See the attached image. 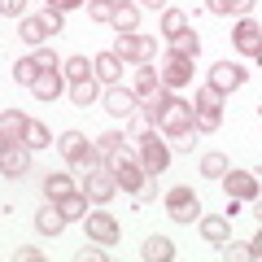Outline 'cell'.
Here are the masks:
<instances>
[{
    "instance_id": "cell-5",
    "label": "cell",
    "mask_w": 262,
    "mask_h": 262,
    "mask_svg": "<svg viewBox=\"0 0 262 262\" xmlns=\"http://www.w3.org/2000/svg\"><path fill=\"white\" fill-rule=\"evenodd\" d=\"M153 48H158V44H153L149 35H136V31H131V35H114V48H110V53H118L122 61H149Z\"/></svg>"
},
{
    "instance_id": "cell-3",
    "label": "cell",
    "mask_w": 262,
    "mask_h": 262,
    "mask_svg": "<svg viewBox=\"0 0 262 262\" xmlns=\"http://www.w3.org/2000/svg\"><path fill=\"white\" fill-rule=\"evenodd\" d=\"M105 166H110L114 175H118V188H122V192H131V196H136L144 184H149V170H144V162H140V158H131L127 149H122V153H114V158L105 162Z\"/></svg>"
},
{
    "instance_id": "cell-29",
    "label": "cell",
    "mask_w": 262,
    "mask_h": 262,
    "mask_svg": "<svg viewBox=\"0 0 262 262\" xmlns=\"http://www.w3.org/2000/svg\"><path fill=\"white\" fill-rule=\"evenodd\" d=\"M149 127H158V122L144 114V105L136 114H131V122H127V140H149Z\"/></svg>"
},
{
    "instance_id": "cell-12",
    "label": "cell",
    "mask_w": 262,
    "mask_h": 262,
    "mask_svg": "<svg viewBox=\"0 0 262 262\" xmlns=\"http://www.w3.org/2000/svg\"><path fill=\"white\" fill-rule=\"evenodd\" d=\"M140 162L149 175H162V170L170 166V149L158 140V136H149V140H140Z\"/></svg>"
},
{
    "instance_id": "cell-23",
    "label": "cell",
    "mask_w": 262,
    "mask_h": 262,
    "mask_svg": "<svg viewBox=\"0 0 262 262\" xmlns=\"http://www.w3.org/2000/svg\"><path fill=\"white\" fill-rule=\"evenodd\" d=\"M206 9L210 13H236V18H249V9H253V0H206Z\"/></svg>"
},
{
    "instance_id": "cell-31",
    "label": "cell",
    "mask_w": 262,
    "mask_h": 262,
    "mask_svg": "<svg viewBox=\"0 0 262 262\" xmlns=\"http://www.w3.org/2000/svg\"><path fill=\"white\" fill-rule=\"evenodd\" d=\"M35 79H39V66H35V57H22V61H13V83L31 88Z\"/></svg>"
},
{
    "instance_id": "cell-9",
    "label": "cell",
    "mask_w": 262,
    "mask_h": 262,
    "mask_svg": "<svg viewBox=\"0 0 262 262\" xmlns=\"http://www.w3.org/2000/svg\"><path fill=\"white\" fill-rule=\"evenodd\" d=\"M245 79H249V70L236 66V61H219L214 70H210V88H219V92H236Z\"/></svg>"
},
{
    "instance_id": "cell-30",
    "label": "cell",
    "mask_w": 262,
    "mask_h": 262,
    "mask_svg": "<svg viewBox=\"0 0 262 262\" xmlns=\"http://www.w3.org/2000/svg\"><path fill=\"white\" fill-rule=\"evenodd\" d=\"M61 75L70 79V83H79V79H92L96 70H92V61H88V57H70V61L61 66Z\"/></svg>"
},
{
    "instance_id": "cell-1",
    "label": "cell",
    "mask_w": 262,
    "mask_h": 262,
    "mask_svg": "<svg viewBox=\"0 0 262 262\" xmlns=\"http://www.w3.org/2000/svg\"><path fill=\"white\" fill-rule=\"evenodd\" d=\"M140 105H144V114H149V118L158 122L166 136H184V131H196V110H192V101H184V96L166 92V88H162L158 96H149V101H140Z\"/></svg>"
},
{
    "instance_id": "cell-34",
    "label": "cell",
    "mask_w": 262,
    "mask_h": 262,
    "mask_svg": "<svg viewBox=\"0 0 262 262\" xmlns=\"http://www.w3.org/2000/svg\"><path fill=\"white\" fill-rule=\"evenodd\" d=\"M22 144H27V149H48V144H53V136H48L44 122L31 118V122H27V140H22Z\"/></svg>"
},
{
    "instance_id": "cell-11",
    "label": "cell",
    "mask_w": 262,
    "mask_h": 262,
    "mask_svg": "<svg viewBox=\"0 0 262 262\" xmlns=\"http://www.w3.org/2000/svg\"><path fill=\"white\" fill-rule=\"evenodd\" d=\"M232 44H236V53H245V57H253L262 48V27L253 18H241L236 22V31H232Z\"/></svg>"
},
{
    "instance_id": "cell-25",
    "label": "cell",
    "mask_w": 262,
    "mask_h": 262,
    "mask_svg": "<svg viewBox=\"0 0 262 262\" xmlns=\"http://www.w3.org/2000/svg\"><path fill=\"white\" fill-rule=\"evenodd\" d=\"M88 201H92L88 192H70V196H61L57 206H61V214H66V219H88Z\"/></svg>"
},
{
    "instance_id": "cell-41",
    "label": "cell",
    "mask_w": 262,
    "mask_h": 262,
    "mask_svg": "<svg viewBox=\"0 0 262 262\" xmlns=\"http://www.w3.org/2000/svg\"><path fill=\"white\" fill-rule=\"evenodd\" d=\"M22 9H27V0H0V13L5 18H22Z\"/></svg>"
},
{
    "instance_id": "cell-28",
    "label": "cell",
    "mask_w": 262,
    "mask_h": 262,
    "mask_svg": "<svg viewBox=\"0 0 262 262\" xmlns=\"http://www.w3.org/2000/svg\"><path fill=\"white\" fill-rule=\"evenodd\" d=\"M70 101H75L79 110H88V105L96 101V75H92V79H79V83H70Z\"/></svg>"
},
{
    "instance_id": "cell-45",
    "label": "cell",
    "mask_w": 262,
    "mask_h": 262,
    "mask_svg": "<svg viewBox=\"0 0 262 262\" xmlns=\"http://www.w3.org/2000/svg\"><path fill=\"white\" fill-rule=\"evenodd\" d=\"M249 249H253V258H262V223H258V236L249 241Z\"/></svg>"
},
{
    "instance_id": "cell-21",
    "label": "cell",
    "mask_w": 262,
    "mask_h": 262,
    "mask_svg": "<svg viewBox=\"0 0 262 262\" xmlns=\"http://www.w3.org/2000/svg\"><path fill=\"white\" fill-rule=\"evenodd\" d=\"M140 258L144 262H170V258H175V241H166V236H149L144 249H140Z\"/></svg>"
},
{
    "instance_id": "cell-2",
    "label": "cell",
    "mask_w": 262,
    "mask_h": 262,
    "mask_svg": "<svg viewBox=\"0 0 262 262\" xmlns=\"http://www.w3.org/2000/svg\"><path fill=\"white\" fill-rule=\"evenodd\" d=\"M57 144H61V158L70 162V166H79L83 175H92V170H101V166H105V153L96 149L92 140H88L83 131H66Z\"/></svg>"
},
{
    "instance_id": "cell-46",
    "label": "cell",
    "mask_w": 262,
    "mask_h": 262,
    "mask_svg": "<svg viewBox=\"0 0 262 262\" xmlns=\"http://www.w3.org/2000/svg\"><path fill=\"white\" fill-rule=\"evenodd\" d=\"M140 5H149V9H162V13H166V0H140Z\"/></svg>"
},
{
    "instance_id": "cell-6",
    "label": "cell",
    "mask_w": 262,
    "mask_h": 262,
    "mask_svg": "<svg viewBox=\"0 0 262 262\" xmlns=\"http://www.w3.org/2000/svg\"><path fill=\"white\" fill-rule=\"evenodd\" d=\"M83 192L92 196L96 206H105V201H110V196L118 192V175H114L110 166H101V170H92V175L83 179Z\"/></svg>"
},
{
    "instance_id": "cell-32",
    "label": "cell",
    "mask_w": 262,
    "mask_h": 262,
    "mask_svg": "<svg viewBox=\"0 0 262 262\" xmlns=\"http://www.w3.org/2000/svg\"><path fill=\"white\" fill-rule=\"evenodd\" d=\"M118 5H122V0H88V18H92V22H114Z\"/></svg>"
},
{
    "instance_id": "cell-35",
    "label": "cell",
    "mask_w": 262,
    "mask_h": 262,
    "mask_svg": "<svg viewBox=\"0 0 262 262\" xmlns=\"http://www.w3.org/2000/svg\"><path fill=\"white\" fill-rule=\"evenodd\" d=\"M179 31H188V13L184 9H166V13H162V35H179Z\"/></svg>"
},
{
    "instance_id": "cell-19",
    "label": "cell",
    "mask_w": 262,
    "mask_h": 262,
    "mask_svg": "<svg viewBox=\"0 0 262 262\" xmlns=\"http://www.w3.org/2000/svg\"><path fill=\"white\" fill-rule=\"evenodd\" d=\"M162 88H166V83H162V75L153 70V66H144V70H136V88H131V92L140 96V101H149V96H158Z\"/></svg>"
},
{
    "instance_id": "cell-22",
    "label": "cell",
    "mask_w": 262,
    "mask_h": 262,
    "mask_svg": "<svg viewBox=\"0 0 262 262\" xmlns=\"http://www.w3.org/2000/svg\"><path fill=\"white\" fill-rule=\"evenodd\" d=\"M114 31H118V35H131V31L140 27V9H136V5H131V0H122L118 5V13H114V22H110Z\"/></svg>"
},
{
    "instance_id": "cell-16",
    "label": "cell",
    "mask_w": 262,
    "mask_h": 262,
    "mask_svg": "<svg viewBox=\"0 0 262 262\" xmlns=\"http://www.w3.org/2000/svg\"><path fill=\"white\" fill-rule=\"evenodd\" d=\"M48 35H57L53 22H48V13H39V18H22V39H27L31 48H44Z\"/></svg>"
},
{
    "instance_id": "cell-10",
    "label": "cell",
    "mask_w": 262,
    "mask_h": 262,
    "mask_svg": "<svg viewBox=\"0 0 262 262\" xmlns=\"http://www.w3.org/2000/svg\"><path fill=\"white\" fill-rule=\"evenodd\" d=\"M27 170H31L27 144H9V149H0V175H5V179H22Z\"/></svg>"
},
{
    "instance_id": "cell-39",
    "label": "cell",
    "mask_w": 262,
    "mask_h": 262,
    "mask_svg": "<svg viewBox=\"0 0 262 262\" xmlns=\"http://www.w3.org/2000/svg\"><path fill=\"white\" fill-rule=\"evenodd\" d=\"M31 57H35V66H39V70H61V57H57L53 48H35Z\"/></svg>"
},
{
    "instance_id": "cell-38",
    "label": "cell",
    "mask_w": 262,
    "mask_h": 262,
    "mask_svg": "<svg viewBox=\"0 0 262 262\" xmlns=\"http://www.w3.org/2000/svg\"><path fill=\"white\" fill-rule=\"evenodd\" d=\"M96 149L105 153V162H110L114 153H122V131H105V136H96Z\"/></svg>"
},
{
    "instance_id": "cell-44",
    "label": "cell",
    "mask_w": 262,
    "mask_h": 262,
    "mask_svg": "<svg viewBox=\"0 0 262 262\" xmlns=\"http://www.w3.org/2000/svg\"><path fill=\"white\" fill-rule=\"evenodd\" d=\"M79 5H88V0H48V9H79Z\"/></svg>"
},
{
    "instance_id": "cell-48",
    "label": "cell",
    "mask_w": 262,
    "mask_h": 262,
    "mask_svg": "<svg viewBox=\"0 0 262 262\" xmlns=\"http://www.w3.org/2000/svg\"><path fill=\"white\" fill-rule=\"evenodd\" d=\"M253 61H258V66H262V48H258V53H253Z\"/></svg>"
},
{
    "instance_id": "cell-27",
    "label": "cell",
    "mask_w": 262,
    "mask_h": 262,
    "mask_svg": "<svg viewBox=\"0 0 262 262\" xmlns=\"http://www.w3.org/2000/svg\"><path fill=\"white\" fill-rule=\"evenodd\" d=\"M70 192H75V179L70 175H48L44 179V196L48 201H61V196H70Z\"/></svg>"
},
{
    "instance_id": "cell-15",
    "label": "cell",
    "mask_w": 262,
    "mask_h": 262,
    "mask_svg": "<svg viewBox=\"0 0 262 262\" xmlns=\"http://www.w3.org/2000/svg\"><path fill=\"white\" fill-rule=\"evenodd\" d=\"M105 110H110L114 118H131V114L140 110V96H136V92H127V88H118V83H114L110 92H105Z\"/></svg>"
},
{
    "instance_id": "cell-24",
    "label": "cell",
    "mask_w": 262,
    "mask_h": 262,
    "mask_svg": "<svg viewBox=\"0 0 262 262\" xmlns=\"http://www.w3.org/2000/svg\"><path fill=\"white\" fill-rule=\"evenodd\" d=\"M201 236H206L210 245H223L227 241V219L223 214H206L201 219Z\"/></svg>"
},
{
    "instance_id": "cell-49",
    "label": "cell",
    "mask_w": 262,
    "mask_h": 262,
    "mask_svg": "<svg viewBox=\"0 0 262 262\" xmlns=\"http://www.w3.org/2000/svg\"><path fill=\"white\" fill-rule=\"evenodd\" d=\"M258 184H262V179H258Z\"/></svg>"
},
{
    "instance_id": "cell-4",
    "label": "cell",
    "mask_w": 262,
    "mask_h": 262,
    "mask_svg": "<svg viewBox=\"0 0 262 262\" xmlns=\"http://www.w3.org/2000/svg\"><path fill=\"white\" fill-rule=\"evenodd\" d=\"M166 214L175 219V223H192V219L201 214V201H196V192H192V188H184V184L170 188V192H166Z\"/></svg>"
},
{
    "instance_id": "cell-7",
    "label": "cell",
    "mask_w": 262,
    "mask_h": 262,
    "mask_svg": "<svg viewBox=\"0 0 262 262\" xmlns=\"http://www.w3.org/2000/svg\"><path fill=\"white\" fill-rule=\"evenodd\" d=\"M162 83L166 88H184L188 79H192V57H179V53H166L162 57Z\"/></svg>"
},
{
    "instance_id": "cell-13",
    "label": "cell",
    "mask_w": 262,
    "mask_h": 262,
    "mask_svg": "<svg viewBox=\"0 0 262 262\" xmlns=\"http://www.w3.org/2000/svg\"><path fill=\"white\" fill-rule=\"evenodd\" d=\"M27 122H31V118H22L18 110H5V114H0V149L27 140Z\"/></svg>"
},
{
    "instance_id": "cell-40",
    "label": "cell",
    "mask_w": 262,
    "mask_h": 262,
    "mask_svg": "<svg viewBox=\"0 0 262 262\" xmlns=\"http://www.w3.org/2000/svg\"><path fill=\"white\" fill-rule=\"evenodd\" d=\"M75 258H79V262H105V245H101V241H92V245H83Z\"/></svg>"
},
{
    "instance_id": "cell-14",
    "label": "cell",
    "mask_w": 262,
    "mask_h": 262,
    "mask_svg": "<svg viewBox=\"0 0 262 262\" xmlns=\"http://www.w3.org/2000/svg\"><path fill=\"white\" fill-rule=\"evenodd\" d=\"M118 223H114V214H105V210H96V214H88V241H101V245H118Z\"/></svg>"
},
{
    "instance_id": "cell-20",
    "label": "cell",
    "mask_w": 262,
    "mask_h": 262,
    "mask_svg": "<svg viewBox=\"0 0 262 262\" xmlns=\"http://www.w3.org/2000/svg\"><path fill=\"white\" fill-rule=\"evenodd\" d=\"M118 66H122V57H118V53H101V57L92 61V70H96V79H101L105 88H114V83H118V75H122Z\"/></svg>"
},
{
    "instance_id": "cell-8",
    "label": "cell",
    "mask_w": 262,
    "mask_h": 262,
    "mask_svg": "<svg viewBox=\"0 0 262 262\" xmlns=\"http://www.w3.org/2000/svg\"><path fill=\"white\" fill-rule=\"evenodd\" d=\"M223 188H227V196H236V201H253V196L262 192L258 175H249V170H227V175H223Z\"/></svg>"
},
{
    "instance_id": "cell-26",
    "label": "cell",
    "mask_w": 262,
    "mask_h": 262,
    "mask_svg": "<svg viewBox=\"0 0 262 262\" xmlns=\"http://www.w3.org/2000/svg\"><path fill=\"white\" fill-rule=\"evenodd\" d=\"M170 53L192 57V61H196V53H201V39H196L192 31H179V35H170Z\"/></svg>"
},
{
    "instance_id": "cell-17",
    "label": "cell",
    "mask_w": 262,
    "mask_h": 262,
    "mask_svg": "<svg viewBox=\"0 0 262 262\" xmlns=\"http://www.w3.org/2000/svg\"><path fill=\"white\" fill-rule=\"evenodd\" d=\"M61 70H39V79L35 83H31V92L39 96V101H57V96H61Z\"/></svg>"
},
{
    "instance_id": "cell-42",
    "label": "cell",
    "mask_w": 262,
    "mask_h": 262,
    "mask_svg": "<svg viewBox=\"0 0 262 262\" xmlns=\"http://www.w3.org/2000/svg\"><path fill=\"white\" fill-rule=\"evenodd\" d=\"M39 258H44V253H39L35 245H22V249L13 253V262H39Z\"/></svg>"
},
{
    "instance_id": "cell-43",
    "label": "cell",
    "mask_w": 262,
    "mask_h": 262,
    "mask_svg": "<svg viewBox=\"0 0 262 262\" xmlns=\"http://www.w3.org/2000/svg\"><path fill=\"white\" fill-rule=\"evenodd\" d=\"M192 136H196V131H184V136H170V140H175V149H184V153H188V149H192V144H196Z\"/></svg>"
},
{
    "instance_id": "cell-47",
    "label": "cell",
    "mask_w": 262,
    "mask_h": 262,
    "mask_svg": "<svg viewBox=\"0 0 262 262\" xmlns=\"http://www.w3.org/2000/svg\"><path fill=\"white\" fill-rule=\"evenodd\" d=\"M253 214H258V223H262V201H258V206H253Z\"/></svg>"
},
{
    "instance_id": "cell-18",
    "label": "cell",
    "mask_w": 262,
    "mask_h": 262,
    "mask_svg": "<svg viewBox=\"0 0 262 262\" xmlns=\"http://www.w3.org/2000/svg\"><path fill=\"white\" fill-rule=\"evenodd\" d=\"M66 223H70V219L61 214V206H57V201H48V206H44V210L35 214V227H39L44 236H57V232H61Z\"/></svg>"
},
{
    "instance_id": "cell-37",
    "label": "cell",
    "mask_w": 262,
    "mask_h": 262,
    "mask_svg": "<svg viewBox=\"0 0 262 262\" xmlns=\"http://www.w3.org/2000/svg\"><path fill=\"white\" fill-rule=\"evenodd\" d=\"M201 175L223 179V175H227V158H223V153H206V158H201Z\"/></svg>"
},
{
    "instance_id": "cell-33",
    "label": "cell",
    "mask_w": 262,
    "mask_h": 262,
    "mask_svg": "<svg viewBox=\"0 0 262 262\" xmlns=\"http://www.w3.org/2000/svg\"><path fill=\"white\" fill-rule=\"evenodd\" d=\"M196 110V131H219L223 127V110H210V105H192Z\"/></svg>"
},
{
    "instance_id": "cell-36",
    "label": "cell",
    "mask_w": 262,
    "mask_h": 262,
    "mask_svg": "<svg viewBox=\"0 0 262 262\" xmlns=\"http://www.w3.org/2000/svg\"><path fill=\"white\" fill-rule=\"evenodd\" d=\"M219 258H223V262H245V258H253V249H249L245 241H223Z\"/></svg>"
}]
</instances>
